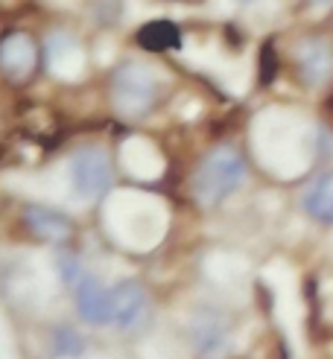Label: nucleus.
I'll list each match as a JSON object with an SVG mask.
<instances>
[{"mask_svg": "<svg viewBox=\"0 0 333 359\" xmlns=\"http://www.w3.org/2000/svg\"><path fill=\"white\" fill-rule=\"evenodd\" d=\"M245 175H249L245 158L234 147H217L193 172V199L202 208H217L245 182Z\"/></svg>", "mask_w": 333, "mask_h": 359, "instance_id": "nucleus-1", "label": "nucleus"}, {"mask_svg": "<svg viewBox=\"0 0 333 359\" xmlns=\"http://www.w3.org/2000/svg\"><path fill=\"white\" fill-rule=\"evenodd\" d=\"M161 97L158 76L140 62H123L111 74V105L123 120H144Z\"/></svg>", "mask_w": 333, "mask_h": 359, "instance_id": "nucleus-2", "label": "nucleus"}, {"mask_svg": "<svg viewBox=\"0 0 333 359\" xmlns=\"http://www.w3.org/2000/svg\"><path fill=\"white\" fill-rule=\"evenodd\" d=\"M41 53L27 29H6L0 35V76L9 85H27L39 70Z\"/></svg>", "mask_w": 333, "mask_h": 359, "instance_id": "nucleus-3", "label": "nucleus"}, {"mask_svg": "<svg viewBox=\"0 0 333 359\" xmlns=\"http://www.w3.org/2000/svg\"><path fill=\"white\" fill-rule=\"evenodd\" d=\"M70 170H74V187L82 199H100V196L109 193L114 182V164L109 152L100 147L79 149L70 161Z\"/></svg>", "mask_w": 333, "mask_h": 359, "instance_id": "nucleus-4", "label": "nucleus"}, {"mask_svg": "<svg viewBox=\"0 0 333 359\" xmlns=\"http://www.w3.org/2000/svg\"><path fill=\"white\" fill-rule=\"evenodd\" d=\"M292 62L307 88H325L333 79V47L322 35H304L292 50Z\"/></svg>", "mask_w": 333, "mask_h": 359, "instance_id": "nucleus-5", "label": "nucleus"}, {"mask_svg": "<svg viewBox=\"0 0 333 359\" xmlns=\"http://www.w3.org/2000/svg\"><path fill=\"white\" fill-rule=\"evenodd\" d=\"M24 225L29 228L32 237H39L44 243H64L76 234L74 222H70L64 213L50 210L44 205H27L24 208Z\"/></svg>", "mask_w": 333, "mask_h": 359, "instance_id": "nucleus-6", "label": "nucleus"}, {"mask_svg": "<svg viewBox=\"0 0 333 359\" xmlns=\"http://www.w3.org/2000/svg\"><path fill=\"white\" fill-rule=\"evenodd\" d=\"M74 295H76L79 316L88 321V325H109V321H114L111 292H105L97 280L79 278V280L74 283Z\"/></svg>", "mask_w": 333, "mask_h": 359, "instance_id": "nucleus-7", "label": "nucleus"}, {"mask_svg": "<svg viewBox=\"0 0 333 359\" xmlns=\"http://www.w3.org/2000/svg\"><path fill=\"white\" fill-rule=\"evenodd\" d=\"M111 307H114V325L126 327V330L137 327L140 321L147 318V307H149L144 286L135 283V280L120 283L111 292Z\"/></svg>", "mask_w": 333, "mask_h": 359, "instance_id": "nucleus-8", "label": "nucleus"}, {"mask_svg": "<svg viewBox=\"0 0 333 359\" xmlns=\"http://www.w3.org/2000/svg\"><path fill=\"white\" fill-rule=\"evenodd\" d=\"M137 44L149 53H167L182 47V29L172 21H149L137 29Z\"/></svg>", "mask_w": 333, "mask_h": 359, "instance_id": "nucleus-9", "label": "nucleus"}, {"mask_svg": "<svg viewBox=\"0 0 333 359\" xmlns=\"http://www.w3.org/2000/svg\"><path fill=\"white\" fill-rule=\"evenodd\" d=\"M304 208L313 219L333 222V172L319 175L304 196Z\"/></svg>", "mask_w": 333, "mask_h": 359, "instance_id": "nucleus-10", "label": "nucleus"}, {"mask_svg": "<svg viewBox=\"0 0 333 359\" xmlns=\"http://www.w3.org/2000/svg\"><path fill=\"white\" fill-rule=\"evenodd\" d=\"M263 62H266V67H263V82H269L275 76V67H272V44H266V50H263Z\"/></svg>", "mask_w": 333, "mask_h": 359, "instance_id": "nucleus-11", "label": "nucleus"}, {"mask_svg": "<svg viewBox=\"0 0 333 359\" xmlns=\"http://www.w3.org/2000/svg\"><path fill=\"white\" fill-rule=\"evenodd\" d=\"M4 152H6V140L0 137V158H4Z\"/></svg>", "mask_w": 333, "mask_h": 359, "instance_id": "nucleus-12", "label": "nucleus"}, {"mask_svg": "<svg viewBox=\"0 0 333 359\" xmlns=\"http://www.w3.org/2000/svg\"><path fill=\"white\" fill-rule=\"evenodd\" d=\"M313 6H322V4H330V0H310Z\"/></svg>", "mask_w": 333, "mask_h": 359, "instance_id": "nucleus-13", "label": "nucleus"}, {"mask_svg": "<svg viewBox=\"0 0 333 359\" xmlns=\"http://www.w3.org/2000/svg\"><path fill=\"white\" fill-rule=\"evenodd\" d=\"M330 27H333V21H330Z\"/></svg>", "mask_w": 333, "mask_h": 359, "instance_id": "nucleus-14", "label": "nucleus"}]
</instances>
